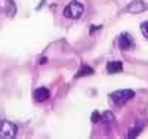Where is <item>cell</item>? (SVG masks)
Masks as SVG:
<instances>
[{
	"label": "cell",
	"instance_id": "6da1fadb",
	"mask_svg": "<svg viewBox=\"0 0 148 139\" xmlns=\"http://www.w3.org/2000/svg\"><path fill=\"white\" fill-rule=\"evenodd\" d=\"M84 12V6L77 2V0H73V2H70L65 9H64V16L65 18H70V19H79Z\"/></svg>",
	"mask_w": 148,
	"mask_h": 139
},
{
	"label": "cell",
	"instance_id": "7a4b0ae2",
	"mask_svg": "<svg viewBox=\"0 0 148 139\" xmlns=\"http://www.w3.org/2000/svg\"><path fill=\"white\" fill-rule=\"evenodd\" d=\"M135 96V92L130 89H121V90H116L110 95L111 101L116 104V105H123L125 102H127L129 99H132Z\"/></svg>",
	"mask_w": 148,
	"mask_h": 139
},
{
	"label": "cell",
	"instance_id": "3957f363",
	"mask_svg": "<svg viewBox=\"0 0 148 139\" xmlns=\"http://www.w3.org/2000/svg\"><path fill=\"white\" fill-rule=\"evenodd\" d=\"M16 135V126L10 121H0V138H5V139H10V138H15Z\"/></svg>",
	"mask_w": 148,
	"mask_h": 139
},
{
	"label": "cell",
	"instance_id": "277c9868",
	"mask_svg": "<svg viewBox=\"0 0 148 139\" xmlns=\"http://www.w3.org/2000/svg\"><path fill=\"white\" fill-rule=\"evenodd\" d=\"M117 45H119V47L123 49V50H129V49H132V47L135 46V40H133V37H132L129 33H123V34H120V37H119Z\"/></svg>",
	"mask_w": 148,
	"mask_h": 139
},
{
	"label": "cell",
	"instance_id": "5b68a950",
	"mask_svg": "<svg viewBox=\"0 0 148 139\" xmlns=\"http://www.w3.org/2000/svg\"><path fill=\"white\" fill-rule=\"evenodd\" d=\"M145 9H147V3L144 0H133L125 8V12H127V14H139Z\"/></svg>",
	"mask_w": 148,
	"mask_h": 139
},
{
	"label": "cell",
	"instance_id": "8992f818",
	"mask_svg": "<svg viewBox=\"0 0 148 139\" xmlns=\"http://www.w3.org/2000/svg\"><path fill=\"white\" fill-rule=\"evenodd\" d=\"M33 96H34V99L37 101V102H43V101H46L49 96H51V93H49L47 87H37V89L33 92Z\"/></svg>",
	"mask_w": 148,
	"mask_h": 139
},
{
	"label": "cell",
	"instance_id": "52a82bcc",
	"mask_svg": "<svg viewBox=\"0 0 148 139\" xmlns=\"http://www.w3.org/2000/svg\"><path fill=\"white\" fill-rule=\"evenodd\" d=\"M123 70V62L120 61H111L107 64V71L110 74H116V73H120Z\"/></svg>",
	"mask_w": 148,
	"mask_h": 139
},
{
	"label": "cell",
	"instance_id": "ba28073f",
	"mask_svg": "<svg viewBox=\"0 0 148 139\" xmlns=\"http://www.w3.org/2000/svg\"><path fill=\"white\" fill-rule=\"evenodd\" d=\"M90 74H93V70H92L89 65H82V67H80V70H79V71H77V74H76V79L84 77V75H90Z\"/></svg>",
	"mask_w": 148,
	"mask_h": 139
},
{
	"label": "cell",
	"instance_id": "9c48e42d",
	"mask_svg": "<svg viewBox=\"0 0 148 139\" xmlns=\"http://www.w3.org/2000/svg\"><path fill=\"white\" fill-rule=\"evenodd\" d=\"M16 14V6H15V3L12 2V0H6V15L9 16V18H12Z\"/></svg>",
	"mask_w": 148,
	"mask_h": 139
},
{
	"label": "cell",
	"instance_id": "30bf717a",
	"mask_svg": "<svg viewBox=\"0 0 148 139\" xmlns=\"http://www.w3.org/2000/svg\"><path fill=\"white\" fill-rule=\"evenodd\" d=\"M104 120H105V121H114V116H113V112H110V111L104 112Z\"/></svg>",
	"mask_w": 148,
	"mask_h": 139
},
{
	"label": "cell",
	"instance_id": "8fae6325",
	"mask_svg": "<svg viewBox=\"0 0 148 139\" xmlns=\"http://www.w3.org/2000/svg\"><path fill=\"white\" fill-rule=\"evenodd\" d=\"M99 118H101V114L98 111H95V112H92V117H90V120L93 121V123H96V121H99Z\"/></svg>",
	"mask_w": 148,
	"mask_h": 139
},
{
	"label": "cell",
	"instance_id": "7c38bea8",
	"mask_svg": "<svg viewBox=\"0 0 148 139\" xmlns=\"http://www.w3.org/2000/svg\"><path fill=\"white\" fill-rule=\"evenodd\" d=\"M141 30H142L144 36H145V37H148V22H144V24L141 25Z\"/></svg>",
	"mask_w": 148,
	"mask_h": 139
}]
</instances>
